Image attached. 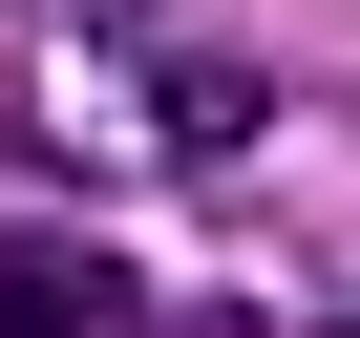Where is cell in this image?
Wrapping results in <instances>:
<instances>
[{"instance_id": "6da1fadb", "label": "cell", "mask_w": 360, "mask_h": 338, "mask_svg": "<svg viewBox=\"0 0 360 338\" xmlns=\"http://www.w3.org/2000/svg\"><path fill=\"white\" fill-rule=\"evenodd\" d=\"M0 338H148V296H127V254H85V233H22V212H0Z\"/></svg>"}, {"instance_id": "7a4b0ae2", "label": "cell", "mask_w": 360, "mask_h": 338, "mask_svg": "<svg viewBox=\"0 0 360 338\" xmlns=\"http://www.w3.org/2000/svg\"><path fill=\"white\" fill-rule=\"evenodd\" d=\"M127 85H148L169 148H255V106H276V85H255L233 43H191V22H127Z\"/></svg>"}]
</instances>
